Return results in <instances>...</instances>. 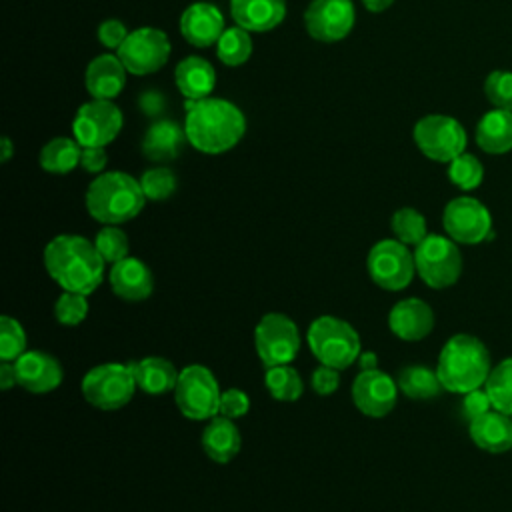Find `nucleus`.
<instances>
[{"mask_svg": "<svg viewBox=\"0 0 512 512\" xmlns=\"http://www.w3.org/2000/svg\"><path fill=\"white\" fill-rule=\"evenodd\" d=\"M490 370V352L486 344L472 334L450 336L436 362L440 384L452 394H466L476 388H484Z\"/></svg>", "mask_w": 512, "mask_h": 512, "instance_id": "7ed1b4c3", "label": "nucleus"}, {"mask_svg": "<svg viewBox=\"0 0 512 512\" xmlns=\"http://www.w3.org/2000/svg\"><path fill=\"white\" fill-rule=\"evenodd\" d=\"M130 364L134 370L138 390L150 396H162V394L174 392L180 370H176V366L168 358L144 356L140 360H132Z\"/></svg>", "mask_w": 512, "mask_h": 512, "instance_id": "a878e982", "label": "nucleus"}, {"mask_svg": "<svg viewBox=\"0 0 512 512\" xmlns=\"http://www.w3.org/2000/svg\"><path fill=\"white\" fill-rule=\"evenodd\" d=\"M310 386L318 396L334 394L340 386V370L320 364L310 376Z\"/></svg>", "mask_w": 512, "mask_h": 512, "instance_id": "79ce46f5", "label": "nucleus"}, {"mask_svg": "<svg viewBox=\"0 0 512 512\" xmlns=\"http://www.w3.org/2000/svg\"><path fill=\"white\" fill-rule=\"evenodd\" d=\"M14 386H18V376H16L14 362H0V388L4 392H8Z\"/></svg>", "mask_w": 512, "mask_h": 512, "instance_id": "49530a36", "label": "nucleus"}, {"mask_svg": "<svg viewBox=\"0 0 512 512\" xmlns=\"http://www.w3.org/2000/svg\"><path fill=\"white\" fill-rule=\"evenodd\" d=\"M18 386L32 394H48L64 380L62 364L56 356L42 350H26L16 362Z\"/></svg>", "mask_w": 512, "mask_h": 512, "instance_id": "f3484780", "label": "nucleus"}, {"mask_svg": "<svg viewBox=\"0 0 512 512\" xmlns=\"http://www.w3.org/2000/svg\"><path fill=\"white\" fill-rule=\"evenodd\" d=\"M80 166H82L86 172L100 174V172L104 170V166H106V150H104V148H96V146H86V148H82Z\"/></svg>", "mask_w": 512, "mask_h": 512, "instance_id": "a18cd8bd", "label": "nucleus"}, {"mask_svg": "<svg viewBox=\"0 0 512 512\" xmlns=\"http://www.w3.org/2000/svg\"><path fill=\"white\" fill-rule=\"evenodd\" d=\"M94 246L106 264H116L128 256L130 240L126 232L114 224H106L94 238Z\"/></svg>", "mask_w": 512, "mask_h": 512, "instance_id": "c9c22d12", "label": "nucleus"}, {"mask_svg": "<svg viewBox=\"0 0 512 512\" xmlns=\"http://www.w3.org/2000/svg\"><path fill=\"white\" fill-rule=\"evenodd\" d=\"M442 226L458 244H480L492 232L490 210L472 196H458L444 206Z\"/></svg>", "mask_w": 512, "mask_h": 512, "instance_id": "f8f14e48", "label": "nucleus"}, {"mask_svg": "<svg viewBox=\"0 0 512 512\" xmlns=\"http://www.w3.org/2000/svg\"><path fill=\"white\" fill-rule=\"evenodd\" d=\"M138 182L146 200H154V202L170 198L176 190V176L170 168H164V166L146 170Z\"/></svg>", "mask_w": 512, "mask_h": 512, "instance_id": "4c0bfd02", "label": "nucleus"}, {"mask_svg": "<svg viewBox=\"0 0 512 512\" xmlns=\"http://www.w3.org/2000/svg\"><path fill=\"white\" fill-rule=\"evenodd\" d=\"M390 228L394 232V238L400 240L406 246H418L428 236L426 218L414 210V208H400L392 214Z\"/></svg>", "mask_w": 512, "mask_h": 512, "instance_id": "473e14b6", "label": "nucleus"}, {"mask_svg": "<svg viewBox=\"0 0 512 512\" xmlns=\"http://www.w3.org/2000/svg\"><path fill=\"white\" fill-rule=\"evenodd\" d=\"M44 268L64 290L90 296L104 280L106 262L94 242L78 234H58L44 248Z\"/></svg>", "mask_w": 512, "mask_h": 512, "instance_id": "f257e3e1", "label": "nucleus"}, {"mask_svg": "<svg viewBox=\"0 0 512 512\" xmlns=\"http://www.w3.org/2000/svg\"><path fill=\"white\" fill-rule=\"evenodd\" d=\"M250 410V398L240 388H228L220 396V414L226 418H242Z\"/></svg>", "mask_w": 512, "mask_h": 512, "instance_id": "a19ab883", "label": "nucleus"}, {"mask_svg": "<svg viewBox=\"0 0 512 512\" xmlns=\"http://www.w3.org/2000/svg\"><path fill=\"white\" fill-rule=\"evenodd\" d=\"M126 84V68L118 56H96L86 68V90L94 100H114Z\"/></svg>", "mask_w": 512, "mask_h": 512, "instance_id": "5701e85b", "label": "nucleus"}, {"mask_svg": "<svg viewBox=\"0 0 512 512\" xmlns=\"http://www.w3.org/2000/svg\"><path fill=\"white\" fill-rule=\"evenodd\" d=\"M180 32L190 44L204 48L218 42L222 36L224 18L216 6L208 2H196L184 10L180 18Z\"/></svg>", "mask_w": 512, "mask_h": 512, "instance_id": "aec40b11", "label": "nucleus"}, {"mask_svg": "<svg viewBox=\"0 0 512 512\" xmlns=\"http://www.w3.org/2000/svg\"><path fill=\"white\" fill-rule=\"evenodd\" d=\"M306 342L314 358L336 370L350 368L360 356V336L356 328L336 316L324 314L310 322Z\"/></svg>", "mask_w": 512, "mask_h": 512, "instance_id": "39448f33", "label": "nucleus"}, {"mask_svg": "<svg viewBox=\"0 0 512 512\" xmlns=\"http://www.w3.org/2000/svg\"><path fill=\"white\" fill-rule=\"evenodd\" d=\"M448 178L460 190H474L482 184L484 166L476 156L462 152L452 162H448Z\"/></svg>", "mask_w": 512, "mask_h": 512, "instance_id": "f704fd0d", "label": "nucleus"}, {"mask_svg": "<svg viewBox=\"0 0 512 512\" xmlns=\"http://www.w3.org/2000/svg\"><path fill=\"white\" fill-rule=\"evenodd\" d=\"M396 384L398 390L412 400H430L444 390L436 370L420 364L404 366L396 376Z\"/></svg>", "mask_w": 512, "mask_h": 512, "instance_id": "c85d7f7f", "label": "nucleus"}, {"mask_svg": "<svg viewBox=\"0 0 512 512\" xmlns=\"http://www.w3.org/2000/svg\"><path fill=\"white\" fill-rule=\"evenodd\" d=\"M26 352V332L22 324L4 314L0 318V360L16 362Z\"/></svg>", "mask_w": 512, "mask_h": 512, "instance_id": "e433bc0d", "label": "nucleus"}, {"mask_svg": "<svg viewBox=\"0 0 512 512\" xmlns=\"http://www.w3.org/2000/svg\"><path fill=\"white\" fill-rule=\"evenodd\" d=\"M186 140V130H182L176 122L158 120L146 130L142 152L150 162H172L180 156Z\"/></svg>", "mask_w": 512, "mask_h": 512, "instance_id": "393cba45", "label": "nucleus"}, {"mask_svg": "<svg viewBox=\"0 0 512 512\" xmlns=\"http://www.w3.org/2000/svg\"><path fill=\"white\" fill-rule=\"evenodd\" d=\"M264 386L268 394L280 402H296L304 392V382L298 370L292 368L290 364L266 368Z\"/></svg>", "mask_w": 512, "mask_h": 512, "instance_id": "7c9ffc66", "label": "nucleus"}, {"mask_svg": "<svg viewBox=\"0 0 512 512\" xmlns=\"http://www.w3.org/2000/svg\"><path fill=\"white\" fill-rule=\"evenodd\" d=\"M108 282L112 292L126 302H142L150 298L154 290V278L146 262L134 256H126L112 264L108 270Z\"/></svg>", "mask_w": 512, "mask_h": 512, "instance_id": "6ab92c4d", "label": "nucleus"}, {"mask_svg": "<svg viewBox=\"0 0 512 512\" xmlns=\"http://www.w3.org/2000/svg\"><path fill=\"white\" fill-rule=\"evenodd\" d=\"M388 328L404 342H418L434 330V310L420 298L398 300L388 312Z\"/></svg>", "mask_w": 512, "mask_h": 512, "instance_id": "a211bd4d", "label": "nucleus"}, {"mask_svg": "<svg viewBox=\"0 0 512 512\" xmlns=\"http://www.w3.org/2000/svg\"><path fill=\"white\" fill-rule=\"evenodd\" d=\"M476 144L486 154H506L512 150V112L494 108L476 126Z\"/></svg>", "mask_w": 512, "mask_h": 512, "instance_id": "cd10ccee", "label": "nucleus"}, {"mask_svg": "<svg viewBox=\"0 0 512 512\" xmlns=\"http://www.w3.org/2000/svg\"><path fill=\"white\" fill-rule=\"evenodd\" d=\"M146 196L140 182L126 172H104L96 176L86 190V210L106 224H124L136 218L144 208Z\"/></svg>", "mask_w": 512, "mask_h": 512, "instance_id": "20e7f679", "label": "nucleus"}, {"mask_svg": "<svg viewBox=\"0 0 512 512\" xmlns=\"http://www.w3.org/2000/svg\"><path fill=\"white\" fill-rule=\"evenodd\" d=\"M396 378L382 370H360L352 382L350 396L354 406L370 418L388 416L398 400Z\"/></svg>", "mask_w": 512, "mask_h": 512, "instance_id": "2eb2a0df", "label": "nucleus"}, {"mask_svg": "<svg viewBox=\"0 0 512 512\" xmlns=\"http://www.w3.org/2000/svg\"><path fill=\"white\" fill-rule=\"evenodd\" d=\"M120 128L122 112L118 110V106L112 104V100H92L80 106L72 122L74 140L82 148H104L118 136Z\"/></svg>", "mask_w": 512, "mask_h": 512, "instance_id": "4468645a", "label": "nucleus"}, {"mask_svg": "<svg viewBox=\"0 0 512 512\" xmlns=\"http://www.w3.org/2000/svg\"><path fill=\"white\" fill-rule=\"evenodd\" d=\"M186 138L188 142L206 154H220L238 144L244 136V114L228 100L202 98L188 100L186 114Z\"/></svg>", "mask_w": 512, "mask_h": 512, "instance_id": "f03ea898", "label": "nucleus"}, {"mask_svg": "<svg viewBox=\"0 0 512 512\" xmlns=\"http://www.w3.org/2000/svg\"><path fill=\"white\" fill-rule=\"evenodd\" d=\"M82 146L70 138H54L40 150V166L52 174H68L80 164Z\"/></svg>", "mask_w": 512, "mask_h": 512, "instance_id": "c756f323", "label": "nucleus"}, {"mask_svg": "<svg viewBox=\"0 0 512 512\" xmlns=\"http://www.w3.org/2000/svg\"><path fill=\"white\" fill-rule=\"evenodd\" d=\"M414 142L426 158L452 162L466 148V132L458 120L444 114H430L416 122Z\"/></svg>", "mask_w": 512, "mask_h": 512, "instance_id": "9b49d317", "label": "nucleus"}, {"mask_svg": "<svg viewBox=\"0 0 512 512\" xmlns=\"http://www.w3.org/2000/svg\"><path fill=\"white\" fill-rule=\"evenodd\" d=\"M80 390L90 406L112 412L132 400L138 384L130 362H104L84 374Z\"/></svg>", "mask_w": 512, "mask_h": 512, "instance_id": "423d86ee", "label": "nucleus"}, {"mask_svg": "<svg viewBox=\"0 0 512 512\" xmlns=\"http://www.w3.org/2000/svg\"><path fill=\"white\" fill-rule=\"evenodd\" d=\"M2 162H8L10 160V156H12V144H10V140L8 138H2Z\"/></svg>", "mask_w": 512, "mask_h": 512, "instance_id": "8fccbe9b", "label": "nucleus"}, {"mask_svg": "<svg viewBox=\"0 0 512 512\" xmlns=\"http://www.w3.org/2000/svg\"><path fill=\"white\" fill-rule=\"evenodd\" d=\"M364 6L370 10V12H382L386 10L394 0H362Z\"/></svg>", "mask_w": 512, "mask_h": 512, "instance_id": "09e8293b", "label": "nucleus"}, {"mask_svg": "<svg viewBox=\"0 0 512 512\" xmlns=\"http://www.w3.org/2000/svg\"><path fill=\"white\" fill-rule=\"evenodd\" d=\"M366 268L376 286L388 292H400L414 280V252L396 238H384L370 248Z\"/></svg>", "mask_w": 512, "mask_h": 512, "instance_id": "9d476101", "label": "nucleus"}, {"mask_svg": "<svg viewBox=\"0 0 512 512\" xmlns=\"http://www.w3.org/2000/svg\"><path fill=\"white\" fill-rule=\"evenodd\" d=\"M484 94L494 108L512 112V72L494 70L484 80Z\"/></svg>", "mask_w": 512, "mask_h": 512, "instance_id": "ea45409f", "label": "nucleus"}, {"mask_svg": "<svg viewBox=\"0 0 512 512\" xmlns=\"http://www.w3.org/2000/svg\"><path fill=\"white\" fill-rule=\"evenodd\" d=\"M88 298L76 292H64L54 302V318L62 326H78L88 316Z\"/></svg>", "mask_w": 512, "mask_h": 512, "instance_id": "58836bf2", "label": "nucleus"}, {"mask_svg": "<svg viewBox=\"0 0 512 512\" xmlns=\"http://www.w3.org/2000/svg\"><path fill=\"white\" fill-rule=\"evenodd\" d=\"M200 442H202L204 454L212 462L228 464L230 460H234L238 456V452L242 448V434L232 418L216 414L204 426Z\"/></svg>", "mask_w": 512, "mask_h": 512, "instance_id": "412c9836", "label": "nucleus"}, {"mask_svg": "<svg viewBox=\"0 0 512 512\" xmlns=\"http://www.w3.org/2000/svg\"><path fill=\"white\" fill-rule=\"evenodd\" d=\"M306 30L320 42L342 40L354 26L350 0H312L304 14Z\"/></svg>", "mask_w": 512, "mask_h": 512, "instance_id": "dca6fc26", "label": "nucleus"}, {"mask_svg": "<svg viewBox=\"0 0 512 512\" xmlns=\"http://www.w3.org/2000/svg\"><path fill=\"white\" fill-rule=\"evenodd\" d=\"M484 390L488 392L494 410L512 416V356L490 370Z\"/></svg>", "mask_w": 512, "mask_h": 512, "instance_id": "2f4dec72", "label": "nucleus"}, {"mask_svg": "<svg viewBox=\"0 0 512 512\" xmlns=\"http://www.w3.org/2000/svg\"><path fill=\"white\" fill-rule=\"evenodd\" d=\"M300 330L282 312L264 314L254 328V348L264 368L290 364L300 352Z\"/></svg>", "mask_w": 512, "mask_h": 512, "instance_id": "1a4fd4ad", "label": "nucleus"}, {"mask_svg": "<svg viewBox=\"0 0 512 512\" xmlns=\"http://www.w3.org/2000/svg\"><path fill=\"white\" fill-rule=\"evenodd\" d=\"M172 394L180 414L188 420L208 422L220 414L222 390L212 370L202 364H190L182 368Z\"/></svg>", "mask_w": 512, "mask_h": 512, "instance_id": "0eeeda50", "label": "nucleus"}, {"mask_svg": "<svg viewBox=\"0 0 512 512\" xmlns=\"http://www.w3.org/2000/svg\"><path fill=\"white\" fill-rule=\"evenodd\" d=\"M468 434L478 448L490 454H502L512 448V418L492 408L468 422Z\"/></svg>", "mask_w": 512, "mask_h": 512, "instance_id": "4be33fe9", "label": "nucleus"}, {"mask_svg": "<svg viewBox=\"0 0 512 512\" xmlns=\"http://www.w3.org/2000/svg\"><path fill=\"white\" fill-rule=\"evenodd\" d=\"M234 22L248 32H268L276 28L286 14L284 0H230Z\"/></svg>", "mask_w": 512, "mask_h": 512, "instance_id": "b1692460", "label": "nucleus"}, {"mask_svg": "<svg viewBox=\"0 0 512 512\" xmlns=\"http://www.w3.org/2000/svg\"><path fill=\"white\" fill-rule=\"evenodd\" d=\"M414 262L420 280L434 290L456 284L462 274V252L450 236L428 234L414 248Z\"/></svg>", "mask_w": 512, "mask_h": 512, "instance_id": "6e6552de", "label": "nucleus"}, {"mask_svg": "<svg viewBox=\"0 0 512 512\" xmlns=\"http://www.w3.org/2000/svg\"><path fill=\"white\" fill-rule=\"evenodd\" d=\"M174 80L182 96L196 102L210 96V92L214 90L216 72L208 60L200 56H188L176 66Z\"/></svg>", "mask_w": 512, "mask_h": 512, "instance_id": "bb28decb", "label": "nucleus"}, {"mask_svg": "<svg viewBox=\"0 0 512 512\" xmlns=\"http://www.w3.org/2000/svg\"><path fill=\"white\" fill-rule=\"evenodd\" d=\"M116 52L130 74L144 76L160 70L166 64L170 56V40L158 28H138L128 34Z\"/></svg>", "mask_w": 512, "mask_h": 512, "instance_id": "ddd939ff", "label": "nucleus"}, {"mask_svg": "<svg viewBox=\"0 0 512 512\" xmlns=\"http://www.w3.org/2000/svg\"><path fill=\"white\" fill-rule=\"evenodd\" d=\"M488 410H492V402L484 388H476L472 392L462 394V412L468 418V422L486 414Z\"/></svg>", "mask_w": 512, "mask_h": 512, "instance_id": "37998d69", "label": "nucleus"}, {"mask_svg": "<svg viewBox=\"0 0 512 512\" xmlns=\"http://www.w3.org/2000/svg\"><path fill=\"white\" fill-rule=\"evenodd\" d=\"M218 58L226 66H240L244 64L252 54V40L248 36V30L236 26L222 32V36L216 42Z\"/></svg>", "mask_w": 512, "mask_h": 512, "instance_id": "72a5a7b5", "label": "nucleus"}, {"mask_svg": "<svg viewBox=\"0 0 512 512\" xmlns=\"http://www.w3.org/2000/svg\"><path fill=\"white\" fill-rule=\"evenodd\" d=\"M358 364H360V370H376L378 368V356L374 352H360Z\"/></svg>", "mask_w": 512, "mask_h": 512, "instance_id": "de8ad7c7", "label": "nucleus"}, {"mask_svg": "<svg viewBox=\"0 0 512 512\" xmlns=\"http://www.w3.org/2000/svg\"><path fill=\"white\" fill-rule=\"evenodd\" d=\"M126 38H128V32H126V26L120 20H114V18L112 20H104L98 26V40L106 48L118 50L124 44Z\"/></svg>", "mask_w": 512, "mask_h": 512, "instance_id": "c03bdc74", "label": "nucleus"}]
</instances>
